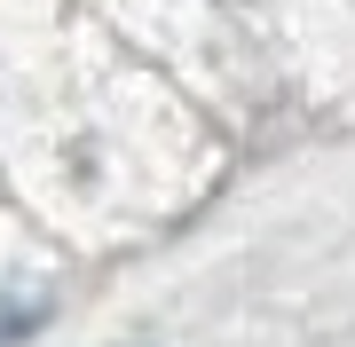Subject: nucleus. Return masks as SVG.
<instances>
[{
	"label": "nucleus",
	"instance_id": "obj_1",
	"mask_svg": "<svg viewBox=\"0 0 355 347\" xmlns=\"http://www.w3.org/2000/svg\"><path fill=\"white\" fill-rule=\"evenodd\" d=\"M32 323H40V316H0V347H8V339H24Z\"/></svg>",
	"mask_w": 355,
	"mask_h": 347
}]
</instances>
